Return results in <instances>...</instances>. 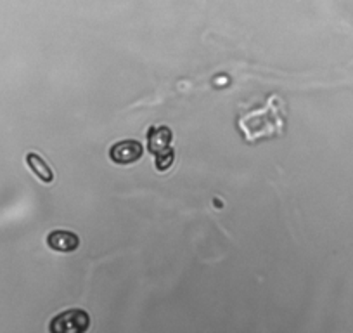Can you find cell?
<instances>
[{
    "label": "cell",
    "mask_w": 353,
    "mask_h": 333,
    "mask_svg": "<svg viewBox=\"0 0 353 333\" xmlns=\"http://www.w3.org/2000/svg\"><path fill=\"white\" fill-rule=\"evenodd\" d=\"M142 144L139 141H120L114 142L110 149V158L113 160V163L117 165H130V163L139 162L142 158Z\"/></svg>",
    "instance_id": "cell-4"
},
{
    "label": "cell",
    "mask_w": 353,
    "mask_h": 333,
    "mask_svg": "<svg viewBox=\"0 0 353 333\" xmlns=\"http://www.w3.org/2000/svg\"><path fill=\"white\" fill-rule=\"evenodd\" d=\"M173 134L166 125H154L148 131L149 153L154 155V165L158 172H166L173 165L175 149L172 148Z\"/></svg>",
    "instance_id": "cell-2"
},
{
    "label": "cell",
    "mask_w": 353,
    "mask_h": 333,
    "mask_svg": "<svg viewBox=\"0 0 353 333\" xmlns=\"http://www.w3.org/2000/svg\"><path fill=\"white\" fill-rule=\"evenodd\" d=\"M90 328V316L83 309H68L54 316L49 333H85Z\"/></svg>",
    "instance_id": "cell-3"
},
{
    "label": "cell",
    "mask_w": 353,
    "mask_h": 333,
    "mask_svg": "<svg viewBox=\"0 0 353 333\" xmlns=\"http://www.w3.org/2000/svg\"><path fill=\"white\" fill-rule=\"evenodd\" d=\"M47 245H49V248H52L54 252L71 254L80 247V238L73 231L56 229L47 234Z\"/></svg>",
    "instance_id": "cell-5"
},
{
    "label": "cell",
    "mask_w": 353,
    "mask_h": 333,
    "mask_svg": "<svg viewBox=\"0 0 353 333\" xmlns=\"http://www.w3.org/2000/svg\"><path fill=\"white\" fill-rule=\"evenodd\" d=\"M26 165H28L30 171L33 172V175H35L39 181H42L43 184L54 182L52 169H50L49 163H47L40 155H37V153H28V155H26Z\"/></svg>",
    "instance_id": "cell-6"
},
{
    "label": "cell",
    "mask_w": 353,
    "mask_h": 333,
    "mask_svg": "<svg viewBox=\"0 0 353 333\" xmlns=\"http://www.w3.org/2000/svg\"><path fill=\"white\" fill-rule=\"evenodd\" d=\"M237 129L243 134L244 141L250 144L277 137L286 129L284 103L277 96H270L263 108H256L241 115L237 118Z\"/></svg>",
    "instance_id": "cell-1"
}]
</instances>
